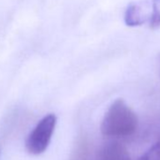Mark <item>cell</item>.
Instances as JSON below:
<instances>
[{"label":"cell","instance_id":"1","mask_svg":"<svg viewBox=\"0 0 160 160\" xmlns=\"http://www.w3.org/2000/svg\"><path fill=\"white\" fill-rule=\"evenodd\" d=\"M138 120L133 109L122 99L112 103L101 123V133L110 138L130 137L138 129Z\"/></svg>","mask_w":160,"mask_h":160},{"label":"cell","instance_id":"6","mask_svg":"<svg viewBox=\"0 0 160 160\" xmlns=\"http://www.w3.org/2000/svg\"><path fill=\"white\" fill-rule=\"evenodd\" d=\"M151 27L152 28L160 27V0H153L152 1Z\"/></svg>","mask_w":160,"mask_h":160},{"label":"cell","instance_id":"3","mask_svg":"<svg viewBox=\"0 0 160 160\" xmlns=\"http://www.w3.org/2000/svg\"><path fill=\"white\" fill-rule=\"evenodd\" d=\"M147 20V10L144 3H132L124 12V23L128 27H138Z\"/></svg>","mask_w":160,"mask_h":160},{"label":"cell","instance_id":"4","mask_svg":"<svg viewBox=\"0 0 160 160\" xmlns=\"http://www.w3.org/2000/svg\"><path fill=\"white\" fill-rule=\"evenodd\" d=\"M100 160H131L127 150L119 143L107 145L101 152Z\"/></svg>","mask_w":160,"mask_h":160},{"label":"cell","instance_id":"5","mask_svg":"<svg viewBox=\"0 0 160 160\" xmlns=\"http://www.w3.org/2000/svg\"><path fill=\"white\" fill-rule=\"evenodd\" d=\"M138 160H160V139L142 154Z\"/></svg>","mask_w":160,"mask_h":160},{"label":"cell","instance_id":"2","mask_svg":"<svg viewBox=\"0 0 160 160\" xmlns=\"http://www.w3.org/2000/svg\"><path fill=\"white\" fill-rule=\"evenodd\" d=\"M56 124L57 117L54 114L46 115L37 123L26 140V148L30 154L38 155L45 152L51 141Z\"/></svg>","mask_w":160,"mask_h":160}]
</instances>
